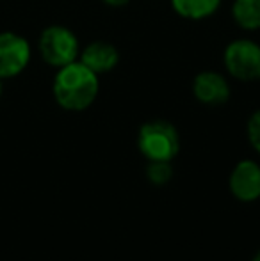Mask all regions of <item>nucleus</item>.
<instances>
[{"label": "nucleus", "mask_w": 260, "mask_h": 261, "mask_svg": "<svg viewBox=\"0 0 260 261\" xmlns=\"http://www.w3.org/2000/svg\"><path fill=\"white\" fill-rule=\"evenodd\" d=\"M98 75L80 61L59 68L54 79V96L66 110H86L98 96Z\"/></svg>", "instance_id": "obj_1"}, {"label": "nucleus", "mask_w": 260, "mask_h": 261, "mask_svg": "<svg viewBox=\"0 0 260 261\" xmlns=\"http://www.w3.org/2000/svg\"><path fill=\"white\" fill-rule=\"evenodd\" d=\"M137 146L148 162H171L180 151V137L168 121H150L139 130Z\"/></svg>", "instance_id": "obj_2"}, {"label": "nucleus", "mask_w": 260, "mask_h": 261, "mask_svg": "<svg viewBox=\"0 0 260 261\" xmlns=\"http://www.w3.org/2000/svg\"><path fill=\"white\" fill-rule=\"evenodd\" d=\"M38 48L43 61L54 68H63L69 62L77 61L80 54L77 36L63 25L46 27L39 36Z\"/></svg>", "instance_id": "obj_3"}, {"label": "nucleus", "mask_w": 260, "mask_h": 261, "mask_svg": "<svg viewBox=\"0 0 260 261\" xmlns=\"http://www.w3.org/2000/svg\"><path fill=\"white\" fill-rule=\"evenodd\" d=\"M225 68L243 82L260 80V45L251 39H235L225 48Z\"/></svg>", "instance_id": "obj_4"}, {"label": "nucleus", "mask_w": 260, "mask_h": 261, "mask_svg": "<svg viewBox=\"0 0 260 261\" xmlns=\"http://www.w3.org/2000/svg\"><path fill=\"white\" fill-rule=\"evenodd\" d=\"M31 61V46L27 39L14 32L0 34V79L16 76Z\"/></svg>", "instance_id": "obj_5"}, {"label": "nucleus", "mask_w": 260, "mask_h": 261, "mask_svg": "<svg viewBox=\"0 0 260 261\" xmlns=\"http://www.w3.org/2000/svg\"><path fill=\"white\" fill-rule=\"evenodd\" d=\"M193 94L200 103L219 107L230 100V86L218 71H201L193 80Z\"/></svg>", "instance_id": "obj_6"}, {"label": "nucleus", "mask_w": 260, "mask_h": 261, "mask_svg": "<svg viewBox=\"0 0 260 261\" xmlns=\"http://www.w3.org/2000/svg\"><path fill=\"white\" fill-rule=\"evenodd\" d=\"M230 190L239 201L250 203L260 197V165L253 160H243L230 174Z\"/></svg>", "instance_id": "obj_7"}, {"label": "nucleus", "mask_w": 260, "mask_h": 261, "mask_svg": "<svg viewBox=\"0 0 260 261\" xmlns=\"http://www.w3.org/2000/svg\"><path fill=\"white\" fill-rule=\"evenodd\" d=\"M80 62L84 66L94 71L97 75L100 73H109L118 66L120 54L114 45L105 41H94L89 43L80 54Z\"/></svg>", "instance_id": "obj_8"}, {"label": "nucleus", "mask_w": 260, "mask_h": 261, "mask_svg": "<svg viewBox=\"0 0 260 261\" xmlns=\"http://www.w3.org/2000/svg\"><path fill=\"white\" fill-rule=\"evenodd\" d=\"M221 6V0H171V7L185 20H205L212 16Z\"/></svg>", "instance_id": "obj_9"}, {"label": "nucleus", "mask_w": 260, "mask_h": 261, "mask_svg": "<svg viewBox=\"0 0 260 261\" xmlns=\"http://www.w3.org/2000/svg\"><path fill=\"white\" fill-rule=\"evenodd\" d=\"M233 21L244 31L260 29V0H235L232 6Z\"/></svg>", "instance_id": "obj_10"}, {"label": "nucleus", "mask_w": 260, "mask_h": 261, "mask_svg": "<svg viewBox=\"0 0 260 261\" xmlns=\"http://www.w3.org/2000/svg\"><path fill=\"white\" fill-rule=\"evenodd\" d=\"M146 176L153 185H166L173 176L171 162H150L146 169Z\"/></svg>", "instance_id": "obj_11"}, {"label": "nucleus", "mask_w": 260, "mask_h": 261, "mask_svg": "<svg viewBox=\"0 0 260 261\" xmlns=\"http://www.w3.org/2000/svg\"><path fill=\"white\" fill-rule=\"evenodd\" d=\"M248 139L251 146L260 153V110H257L248 121Z\"/></svg>", "instance_id": "obj_12"}, {"label": "nucleus", "mask_w": 260, "mask_h": 261, "mask_svg": "<svg viewBox=\"0 0 260 261\" xmlns=\"http://www.w3.org/2000/svg\"><path fill=\"white\" fill-rule=\"evenodd\" d=\"M102 2L107 4V6H111V7H122V6H127L130 0H102Z\"/></svg>", "instance_id": "obj_13"}, {"label": "nucleus", "mask_w": 260, "mask_h": 261, "mask_svg": "<svg viewBox=\"0 0 260 261\" xmlns=\"http://www.w3.org/2000/svg\"><path fill=\"white\" fill-rule=\"evenodd\" d=\"M253 261H260V251L257 252V256H255V258H253Z\"/></svg>", "instance_id": "obj_14"}, {"label": "nucleus", "mask_w": 260, "mask_h": 261, "mask_svg": "<svg viewBox=\"0 0 260 261\" xmlns=\"http://www.w3.org/2000/svg\"><path fill=\"white\" fill-rule=\"evenodd\" d=\"M0 96H2V79H0Z\"/></svg>", "instance_id": "obj_15"}]
</instances>
